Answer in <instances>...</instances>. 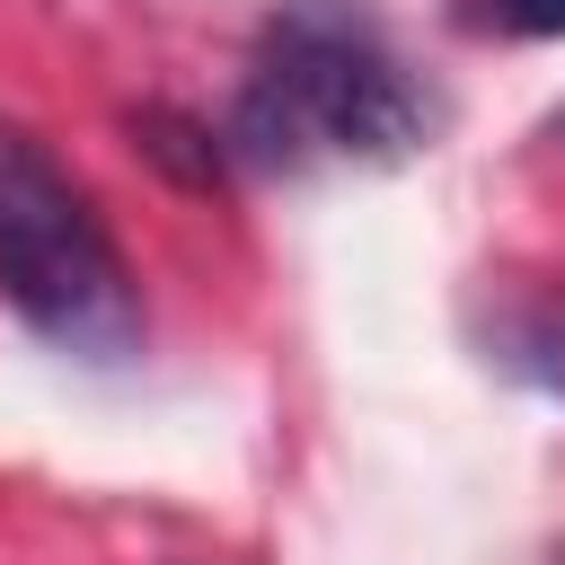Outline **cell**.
Segmentation results:
<instances>
[{
	"mask_svg": "<svg viewBox=\"0 0 565 565\" xmlns=\"http://www.w3.org/2000/svg\"><path fill=\"white\" fill-rule=\"evenodd\" d=\"M441 106L424 71L388 44V26L362 0H282L256 26L221 159L247 168H309V159H415L433 141Z\"/></svg>",
	"mask_w": 565,
	"mask_h": 565,
	"instance_id": "cell-1",
	"label": "cell"
},
{
	"mask_svg": "<svg viewBox=\"0 0 565 565\" xmlns=\"http://www.w3.org/2000/svg\"><path fill=\"white\" fill-rule=\"evenodd\" d=\"M132 132H141V150H150V159H168V168H185L194 185H212V177H221V141H212L203 124H185V115H168V106H150V115H132Z\"/></svg>",
	"mask_w": 565,
	"mask_h": 565,
	"instance_id": "cell-4",
	"label": "cell"
},
{
	"mask_svg": "<svg viewBox=\"0 0 565 565\" xmlns=\"http://www.w3.org/2000/svg\"><path fill=\"white\" fill-rule=\"evenodd\" d=\"M556 141H565V115H556Z\"/></svg>",
	"mask_w": 565,
	"mask_h": 565,
	"instance_id": "cell-6",
	"label": "cell"
},
{
	"mask_svg": "<svg viewBox=\"0 0 565 565\" xmlns=\"http://www.w3.org/2000/svg\"><path fill=\"white\" fill-rule=\"evenodd\" d=\"M486 26H503V35H565V0H486Z\"/></svg>",
	"mask_w": 565,
	"mask_h": 565,
	"instance_id": "cell-5",
	"label": "cell"
},
{
	"mask_svg": "<svg viewBox=\"0 0 565 565\" xmlns=\"http://www.w3.org/2000/svg\"><path fill=\"white\" fill-rule=\"evenodd\" d=\"M486 353H494L512 380H530V388L565 397V282L512 291V300L486 318Z\"/></svg>",
	"mask_w": 565,
	"mask_h": 565,
	"instance_id": "cell-3",
	"label": "cell"
},
{
	"mask_svg": "<svg viewBox=\"0 0 565 565\" xmlns=\"http://www.w3.org/2000/svg\"><path fill=\"white\" fill-rule=\"evenodd\" d=\"M0 300L79 362H124L141 344V291L115 230L18 115H0Z\"/></svg>",
	"mask_w": 565,
	"mask_h": 565,
	"instance_id": "cell-2",
	"label": "cell"
}]
</instances>
